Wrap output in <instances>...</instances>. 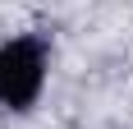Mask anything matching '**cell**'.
<instances>
[{
    "label": "cell",
    "instance_id": "obj_1",
    "mask_svg": "<svg viewBox=\"0 0 133 129\" xmlns=\"http://www.w3.org/2000/svg\"><path fill=\"white\" fill-rule=\"evenodd\" d=\"M46 83V46L37 37H14L0 46V106L28 111Z\"/></svg>",
    "mask_w": 133,
    "mask_h": 129
}]
</instances>
